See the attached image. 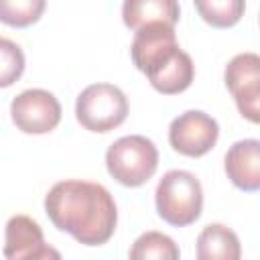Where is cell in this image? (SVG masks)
<instances>
[{"label": "cell", "instance_id": "obj_17", "mask_svg": "<svg viewBox=\"0 0 260 260\" xmlns=\"http://www.w3.org/2000/svg\"><path fill=\"white\" fill-rule=\"evenodd\" d=\"M22 260H63V258H61V254H59L57 248L43 244L41 248H37L35 252H30L28 256H24Z\"/></svg>", "mask_w": 260, "mask_h": 260}, {"label": "cell", "instance_id": "obj_6", "mask_svg": "<svg viewBox=\"0 0 260 260\" xmlns=\"http://www.w3.org/2000/svg\"><path fill=\"white\" fill-rule=\"evenodd\" d=\"M12 122L26 134H47L61 122L59 100L41 87L20 91L10 104Z\"/></svg>", "mask_w": 260, "mask_h": 260}, {"label": "cell", "instance_id": "obj_9", "mask_svg": "<svg viewBox=\"0 0 260 260\" xmlns=\"http://www.w3.org/2000/svg\"><path fill=\"white\" fill-rule=\"evenodd\" d=\"M228 179L242 191L260 189V142L246 138L234 142L223 158Z\"/></svg>", "mask_w": 260, "mask_h": 260}, {"label": "cell", "instance_id": "obj_13", "mask_svg": "<svg viewBox=\"0 0 260 260\" xmlns=\"http://www.w3.org/2000/svg\"><path fill=\"white\" fill-rule=\"evenodd\" d=\"M128 258L130 260H181V252L171 236L150 230L134 240Z\"/></svg>", "mask_w": 260, "mask_h": 260}, {"label": "cell", "instance_id": "obj_8", "mask_svg": "<svg viewBox=\"0 0 260 260\" xmlns=\"http://www.w3.org/2000/svg\"><path fill=\"white\" fill-rule=\"evenodd\" d=\"M225 85L232 91L242 116L250 122L260 120V57L256 53H240L225 65Z\"/></svg>", "mask_w": 260, "mask_h": 260}, {"label": "cell", "instance_id": "obj_10", "mask_svg": "<svg viewBox=\"0 0 260 260\" xmlns=\"http://www.w3.org/2000/svg\"><path fill=\"white\" fill-rule=\"evenodd\" d=\"M179 12L181 10L175 0H126L122 4L124 24L132 30L144 28L148 24L175 26Z\"/></svg>", "mask_w": 260, "mask_h": 260}, {"label": "cell", "instance_id": "obj_2", "mask_svg": "<svg viewBox=\"0 0 260 260\" xmlns=\"http://www.w3.org/2000/svg\"><path fill=\"white\" fill-rule=\"evenodd\" d=\"M130 55L134 65L146 73L150 85L167 95L185 91L195 75V65L189 53H185L175 37V26L148 24L138 28Z\"/></svg>", "mask_w": 260, "mask_h": 260}, {"label": "cell", "instance_id": "obj_11", "mask_svg": "<svg viewBox=\"0 0 260 260\" xmlns=\"http://www.w3.org/2000/svg\"><path fill=\"white\" fill-rule=\"evenodd\" d=\"M45 244L41 225L28 215H12L4 230V256L6 260H22Z\"/></svg>", "mask_w": 260, "mask_h": 260}, {"label": "cell", "instance_id": "obj_15", "mask_svg": "<svg viewBox=\"0 0 260 260\" xmlns=\"http://www.w3.org/2000/svg\"><path fill=\"white\" fill-rule=\"evenodd\" d=\"M43 10L45 0H0V20L10 26H28Z\"/></svg>", "mask_w": 260, "mask_h": 260}, {"label": "cell", "instance_id": "obj_1", "mask_svg": "<svg viewBox=\"0 0 260 260\" xmlns=\"http://www.w3.org/2000/svg\"><path fill=\"white\" fill-rule=\"evenodd\" d=\"M45 211L55 228L85 246L106 244L118 223L112 193L100 183L81 179L55 183L45 197Z\"/></svg>", "mask_w": 260, "mask_h": 260}, {"label": "cell", "instance_id": "obj_7", "mask_svg": "<svg viewBox=\"0 0 260 260\" xmlns=\"http://www.w3.org/2000/svg\"><path fill=\"white\" fill-rule=\"evenodd\" d=\"M219 136L215 118L201 110H189L177 116L169 126L171 146L185 156H203L209 152Z\"/></svg>", "mask_w": 260, "mask_h": 260}, {"label": "cell", "instance_id": "obj_3", "mask_svg": "<svg viewBox=\"0 0 260 260\" xmlns=\"http://www.w3.org/2000/svg\"><path fill=\"white\" fill-rule=\"evenodd\" d=\"M158 215L177 228L193 223L203 209V189L199 179L183 169H173L162 175L154 191Z\"/></svg>", "mask_w": 260, "mask_h": 260}, {"label": "cell", "instance_id": "obj_16", "mask_svg": "<svg viewBox=\"0 0 260 260\" xmlns=\"http://www.w3.org/2000/svg\"><path fill=\"white\" fill-rule=\"evenodd\" d=\"M24 71V53L22 49L6 39L0 37V87L12 85Z\"/></svg>", "mask_w": 260, "mask_h": 260}, {"label": "cell", "instance_id": "obj_4", "mask_svg": "<svg viewBox=\"0 0 260 260\" xmlns=\"http://www.w3.org/2000/svg\"><path fill=\"white\" fill-rule=\"evenodd\" d=\"M106 167L120 185L140 187L154 175L158 167V150L146 136H122L106 150Z\"/></svg>", "mask_w": 260, "mask_h": 260}, {"label": "cell", "instance_id": "obj_14", "mask_svg": "<svg viewBox=\"0 0 260 260\" xmlns=\"http://www.w3.org/2000/svg\"><path fill=\"white\" fill-rule=\"evenodd\" d=\"M195 8L199 10L205 22L217 28H225L240 20L246 10V4L242 0H197Z\"/></svg>", "mask_w": 260, "mask_h": 260}, {"label": "cell", "instance_id": "obj_12", "mask_svg": "<svg viewBox=\"0 0 260 260\" xmlns=\"http://www.w3.org/2000/svg\"><path fill=\"white\" fill-rule=\"evenodd\" d=\"M197 260H242V244L234 230L209 223L197 236Z\"/></svg>", "mask_w": 260, "mask_h": 260}, {"label": "cell", "instance_id": "obj_5", "mask_svg": "<svg viewBox=\"0 0 260 260\" xmlns=\"http://www.w3.org/2000/svg\"><path fill=\"white\" fill-rule=\"evenodd\" d=\"M77 122L91 132H110L128 116V100L118 85L91 83L75 102Z\"/></svg>", "mask_w": 260, "mask_h": 260}]
</instances>
